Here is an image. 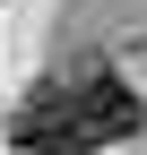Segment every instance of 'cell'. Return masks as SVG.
Returning <instances> with one entry per match:
<instances>
[{
	"label": "cell",
	"instance_id": "6da1fadb",
	"mask_svg": "<svg viewBox=\"0 0 147 155\" xmlns=\"http://www.w3.org/2000/svg\"><path fill=\"white\" fill-rule=\"evenodd\" d=\"M17 147H26V155H95L78 104H69V86H43L26 112H17Z\"/></svg>",
	"mask_w": 147,
	"mask_h": 155
},
{
	"label": "cell",
	"instance_id": "7a4b0ae2",
	"mask_svg": "<svg viewBox=\"0 0 147 155\" xmlns=\"http://www.w3.org/2000/svg\"><path fill=\"white\" fill-rule=\"evenodd\" d=\"M69 104H78V121H87V138H95V147H113V138H130V129H138V95L121 86L113 69H78V78H69Z\"/></svg>",
	"mask_w": 147,
	"mask_h": 155
}]
</instances>
